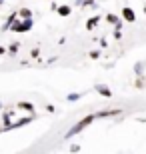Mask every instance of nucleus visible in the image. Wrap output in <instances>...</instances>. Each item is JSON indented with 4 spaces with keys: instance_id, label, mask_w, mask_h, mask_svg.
<instances>
[{
    "instance_id": "obj_1",
    "label": "nucleus",
    "mask_w": 146,
    "mask_h": 154,
    "mask_svg": "<svg viewBox=\"0 0 146 154\" xmlns=\"http://www.w3.org/2000/svg\"><path fill=\"white\" fill-rule=\"evenodd\" d=\"M92 120H94V116H86V118H84V120H80L78 124H76V126H74V128H72V130L68 132L66 136H68V138H70V136H74V134H78V132H80V130H82V128H86V126H88V124H90V122H92Z\"/></svg>"
},
{
    "instance_id": "obj_2",
    "label": "nucleus",
    "mask_w": 146,
    "mask_h": 154,
    "mask_svg": "<svg viewBox=\"0 0 146 154\" xmlns=\"http://www.w3.org/2000/svg\"><path fill=\"white\" fill-rule=\"evenodd\" d=\"M122 14H124V18H126L128 22H132V20H134V12L130 10V8H124V10H122Z\"/></svg>"
},
{
    "instance_id": "obj_3",
    "label": "nucleus",
    "mask_w": 146,
    "mask_h": 154,
    "mask_svg": "<svg viewBox=\"0 0 146 154\" xmlns=\"http://www.w3.org/2000/svg\"><path fill=\"white\" fill-rule=\"evenodd\" d=\"M98 92H100V94H102V96H112V94H110V90H108V88H106V86H98Z\"/></svg>"
},
{
    "instance_id": "obj_4",
    "label": "nucleus",
    "mask_w": 146,
    "mask_h": 154,
    "mask_svg": "<svg viewBox=\"0 0 146 154\" xmlns=\"http://www.w3.org/2000/svg\"><path fill=\"white\" fill-rule=\"evenodd\" d=\"M58 14H60V16H68V14H70V8H68V6H60V8H58Z\"/></svg>"
},
{
    "instance_id": "obj_5",
    "label": "nucleus",
    "mask_w": 146,
    "mask_h": 154,
    "mask_svg": "<svg viewBox=\"0 0 146 154\" xmlns=\"http://www.w3.org/2000/svg\"><path fill=\"white\" fill-rule=\"evenodd\" d=\"M18 14H20V16H22V18H30V16H32V12H30L28 8H22V10L18 12Z\"/></svg>"
},
{
    "instance_id": "obj_6",
    "label": "nucleus",
    "mask_w": 146,
    "mask_h": 154,
    "mask_svg": "<svg viewBox=\"0 0 146 154\" xmlns=\"http://www.w3.org/2000/svg\"><path fill=\"white\" fill-rule=\"evenodd\" d=\"M18 106H20V108H24V110H32V108H34V106H32L30 102H20Z\"/></svg>"
},
{
    "instance_id": "obj_7",
    "label": "nucleus",
    "mask_w": 146,
    "mask_h": 154,
    "mask_svg": "<svg viewBox=\"0 0 146 154\" xmlns=\"http://www.w3.org/2000/svg\"><path fill=\"white\" fill-rule=\"evenodd\" d=\"M18 46H20L18 42H14V44H10V46H8V52H12V54H14V52H18Z\"/></svg>"
},
{
    "instance_id": "obj_8",
    "label": "nucleus",
    "mask_w": 146,
    "mask_h": 154,
    "mask_svg": "<svg viewBox=\"0 0 146 154\" xmlns=\"http://www.w3.org/2000/svg\"><path fill=\"white\" fill-rule=\"evenodd\" d=\"M6 52V48H2V46H0V54H4Z\"/></svg>"
},
{
    "instance_id": "obj_9",
    "label": "nucleus",
    "mask_w": 146,
    "mask_h": 154,
    "mask_svg": "<svg viewBox=\"0 0 146 154\" xmlns=\"http://www.w3.org/2000/svg\"><path fill=\"white\" fill-rule=\"evenodd\" d=\"M2 2H4V0H0V4H2Z\"/></svg>"
},
{
    "instance_id": "obj_10",
    "label": "nucleus",
    "mask_w": 146,
    "mask_h": 154,
    "mask_svg": "<svg viewBox=\"0 0 146 154\" xmlns=\"http://www.w3.org/2000/svg\"><path fill=\"white\" fill-rule=\"evenodd\" d=\"M0 132H2V128H0Z\"/></svg>"
}]
</instances>
